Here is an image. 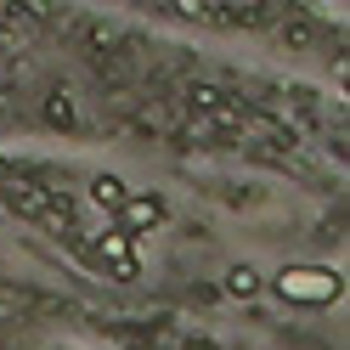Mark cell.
Returning <instances> with one entry per match:
<instances>
[{"instance_id": "obj_1", "label": "cell", "mask_w": 350, "mask_h": 350, "mask_svg": "<svg viewBox=\"0 0 350 350\" xmlns=\"http://www.w3.org/2000/svg\"><path fill=\"white\" fill-rule=\"evenodd\" d=\"M271 294L288 299V305H334L345 294V282L334 266H282L271 277Z\"/></svg>"}, {"instance_id": "obj_2", "label": "cell", "mask_w": 350, "mask_h": 350, "mask_svg": "<svg viewBox=\"0 0 350 350\" xmlns=\"http://www.w3.org/2000/svg\"><path fill=\"white\" fill-rule=\"evenodd\" d=\"M85 260H91V266H102L113 282H136V277H142V249H136V237H130L124 226H107L96 243L85 249Z\"/></svg>"}, {"instance_id": "obj_3", "label": "cell", "mask_w": 350, "mask_h": 350, "mask_svg": "<svg viewBox=\"0 0 350 350\" xmlns=\"http://www.w3.org/2000/svg\"><path fill=\"white\" fill-rule=\"evenodd\" d=\"M164 198H152V192H130V198L113 209V221L130 232V237H142V232H152V226H164Z\"/></svg>"}, {"instance_id": "obj_4", "label": "cell", "mask_w": 350, "mask_h": 350, "mask_svg": "<svg viewBox=\"0 0 350 350\" xmlns=\"http://www.w3.org/2000/svg\"><path fill=\"white\" fill-rule=\"evenodd\" d=\"M181 102H187V113H237V107L226 102V91H221V85H209V79H192L187 91H181Z\"/></svg>"}, {"instance_id": "obj_5", "label": "cell", "mask_w": 350, "mask_h": 350, "mask_svg": "<svg viewBox=\"0 0 350 350\" xmlns=\"http://www.w3.org/2000/svg\"><path fill=\"white\" fill-rule=\"evenodd\" d=\"M6 204L23 215V221H51V198L40 187H23V181H6Z\"/></svg>"}, {"instance_id": "obj_6", "label": "cell", "mask_w": 350, "mask_h": 350, "mask_svg": "<svg viewBox=\"0 0 350 350\" xmlns=\"http://www.w3.org/2000/svg\"><path fill=\"white\" fill-rule=\"evenodd\" d=\"M260 288H266V277H260L249 260L226 266V277H221V294H226V299H260Z\"/></svg>"}, {"instance_id": "obj_7", "label": "cell", "mask_w": 350, "mask_h": 350, "mask_svg": "<svg viewBox=\"0 0 350 350\" xmlns=\"http://www.w3.org/2000/svg\"><path fill=\"white\" fill-rule=\"evenodd\" d=\"M124 198H130V187L119 181V175H91V209H107V215H113Z\"/></svg>"}, {"instance_id": "obj_8", "label": "cell", "mask_w": 350, "mask_h": 350, "mask_svg": "<svg viewBox=\"0 0 350 350\" xmlns=\"http://www.w3.org/2000/svg\"><path fill=\"white\" fill-rule=\"evenodd\" d=\"M46 124H51V130H74V124H79V107H74L68 91H51V96H46Z\"/></svg>"}, {"instance_id": "obj_9", "label": "cell", "mask_w": 350, "mask_h": 350, "mask_svg": "<svg viewBox=\"0 0 350 350\" xmlns=\"http://www.w3.org/2000/svg\"><path fill=\"white\" fill-rule=\"evenodd\" d=\"M282 46H294V51H305V46H317V34L305 29V23H288V29H282Z\"/></svg>"}, {"instance_id": "obj_10", "label": "cell", "mask_w": 350, "mask_h": 350, "mask_svg": "<svg viewBox=\"0 0 350 350\" xmlns=\"http://www.w3.org/2000/svg\"><path fill=\"white\" fill-rule=\"evenodd\" d=\"M164 12H175V17H204L209 0H164Z\"/></svg>"}, {"instance_id": "obj_11", "label": "cell", "mask_w": 350, "mask_h": 350, "mask_svg": "<svg viewBox=\"0 0 350 350\" xmlns=\"http://www.w3.org/2000/svg\"><path fill=\"white\" fill-rule=\"evenodd\" d=\"M187 350H215V345H209V339H192V345H187Z\"/></svg>"}, {"instance_id": "obj_12", "label": "cell", "mask_w": 350, "mask_h": 350, "mask_svg": "<svg viewBox=\"0 0 350 350\" xmlns=\"http://www.w3.org/2000/svg\"><path fill=\"white\" fill-rule=\"evenodd\" d=\"M142 6H164V0H142Z\"/></svg>"}]
</instances>
